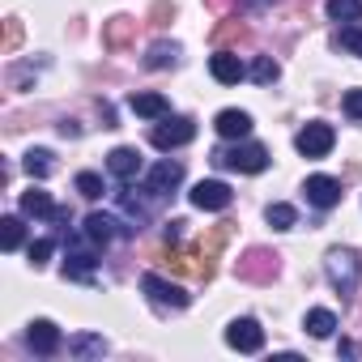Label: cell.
Returning <instances> with one entry per match:
<instances>
[{
	"mask_svg": "<svg viewBox=\"0 0 362 362\" xmlns=\"http://www.w3.org/2000/svg\"><path fill=\"white\" fill-rule=\"evenodd\" d=\"M277 273H281V256L269 252V247H247V252L235 260V277H239V281L264 286V281H273Z\"/></svg>",
	"mask_w": 362,
	"mask_h": 362,
	"instance_id": "cell-1",
	"label": "cell"
},
{
	"mask_svg": "<svg viewBox=\"0 0 362 362\" xmlns=\"http://www.w3.org/2000/svg\"><path fill=\"white\" fill-rule=\"evenodd\" d=\"M324 273H328V281H332V290L349 298V294L358 290V277H362V264H358V256H354L349 247H332V252L324 256Z\"/></svg>",
	"mask_w": 362,
	"mask_h": 362,
	"instance_id": "cell-2",
	"label": "cell"
},
{
	"mask_svg": "<svg viewBox=\"0 0 362 362\" xmlns=\"http://www.w3.org/2000/svg\"><path fill=\"white\" fill-rule=\"evenodd\" d=\"M214 162H218V166H226V170L260 175V170L269 166V149H264V145H256V141H247V145H230V149H218V153H214Z\"/></svg>",
	"mask_w": 362,
	"mask_h": 362,
	"instance_id": "cell-3",
	"label": "cell"
},
{
	"mask_svg": "<svg viewBox=\"0 0 362 362\" xmlns=\"http://www.w3.org/2000/svg\"><path fill=\"white\" fill-rule=\"evenodd\" d=\"M94 247H98V243H94L86 230L73 235V239L64 243V277H73V281H90V277H94V264H98V260H94Z\"/></svg>",
	"mask_w": 362,
	"mask_h": 362,
	"instance_id": "cell-4",
	"label": "cell"
},
{
	"mask_svg": "<svg viewBox=\"0 0 362 362\" xmlns=\"http://www.w3.org/2000/svg\"><path fill=\"white\" fill-rule=\"evenodd\" d=\"M192 136H197V124L188 115H162L153 124V132H149L153 149H179V145H188Z\"/></svg>",
	"mask_w": 362,
	"mask_h": 362,
	"instance_id": "cell-5",
	"label": "cell"
},
{
	"mask_svg": "<svg viewBox=\"0 0 362 362\" xmlns=\"http://www.w3.org/2000/svg\"><path fill=\"white\" fill-rule=\"evenodd\" d=\"M141 290H145L158 307H175V311H184V307L192 303V294H188L184 286H175V281H166V277H158V273H145V277H141Z\"/></svg>",
	"mask_w": 362,
	"mask_h": 362,
	"instance_id": "cell-6",
	"label": "cell"
},
{
	"mask_svg": "<svg viewBox=\"0 0 362 362\" xmlns=\"http://www.w3.org/2000/svg\"><path fill=\"white\" fill-rule=\"evenodd\" d=\"M332 145H337V132H332V124H320V119H311V124L294 136V149H298L303 158H324Z\"/></svg>",
	"mask_w": 362,
	"mask_h": 362,
	"instance_id": "cell-7",
	"label": "cell"
},
{
	"mask_svg": "<svg viewBox=\"0 0 362 362\" xmlns=\"http://www.w3.org/2000/svg\"><path fill=\"white\" fill-rule=\"evenodd\" d=\"M226 345L239 349V354H260V349H264V328H260V320H252V315L230 320V328H226Z\"/></svg>",
	"mask_w": 362,
	"mask_h": 362,
	"instance_id": "cell-8",
	"label": "cell"
},
{
	"mask_svg": "<svg viewBox=\"0 0 362 362\" xmlns=\"http://www.w3.org/2000/svg\"><path fill=\"white\" fill-rule=\"evenodd\" d=\"M188 197H192V205L205 209V214H222V209H230V201H235L230 184H222V179H201Z\"/></svg>",
	"mask_w": 362,
	"mask_h": 362,
	"instance_id": "cell-9",
	"label": "cell"
},
{
	"mask_svg": "<svg viewBox=\"0 0 362 362\" xmlns=\"http://www.w3.org/2000/svg\"><path fill=\"white\" fill-rule=\"evenodd\" d=\"M179 179H184V162H158L149 175H145V192L149 197H170L175 188H179Z\"/></svg>",
	"mask_w": 362,
	"mask_h": 362,
	"instance_id": "cell-10",
	"label": "cell"
},
{
	"mask_svg": "<svg viewBox=\"0 0 362 362\" xmlns=\"http://www.w3.org/2000/svg\"><path fill=\"white\" fill-rule=\"evenodd\" d=\"M303 192H307V201L315 205V209H332V205H341V184L332 175H311L307 184H303Z\"/></svg>",
	"mask_w": 362,
	"mask_h": 362,
	"instance_id": "cell-11",
	"label": "cell"
},
{
	"mask_svg": "<svg viewBox=\"0 0 362 362\" xmlns=\"http://www.w3.org/2000/svg\"><path fill=\"white\" fill-rule=\"evenodd\" d=\"M26 345H30L39 358H52V354L60 349V328H56L52 320H30V328H26Z\"/></svg>",
	"mask_w": 362,
	"mask_h": 362,
	"instance_id": "cell-12",
	"label": "cell"
},
{
	"mask_svg": "<svg viewBox=\"0 0 362 362\" xmlns=\"http://www.w3.org/2000/svg\"><path fill=\"white\" fill-rule=\"evenodd\" d=\"M81 230H86V235H90V239H94L98 247H107V243H111L115 235H132L136 226H119V222H115L111 214H90V218L81 222Z\"/></svg>",
	"mask_w": 362,
	"mask_h": 362,
	"instance_id": "cell-13",
	"label": "cell"
},
{
	"mask_svg": "<svg viewBox=\"0 0 362 362\" xmlns=\"http://www.w3.org/2000/svg\"><path fill=\"white\" fill-rule=\"evenodd\" d=\"M209 73H214V81H222V86H239V81L247 77V64H243L235 52H218V56L209 60Z\"/></svg>",
	"mask_w": 362,
	"mask_h": 362,
	"instance_id": "cell-14",
	"label": "cell"
},
{
	"mask_svg": "<svg viewBox=\"0 0 362 362\" xmlns=\"http://www.w3.org/2000/svg\"><path fill=\"white\" fill-rule=\"evenodd\" d=\"M107 170L115 175V179H136L141 175V153L132 149V145H119V149H111V158H107Z\"/></svg>",
	"mask_w": 362,
	"mask_h": 362,
	"instance_id": "cell-15",
	"label": "cell"
},
{
	"mask_svg": "<svg viewBox=\"0 0 362 362\" xmlns=\"http://www.w3.org/2000/svg\"><path fill=\"white\" fill-rule=\"evenodd\" d=\"M214 128H218L226 141H243V136L252 132V115H247V111H235V107H226V111H218Z\"/></svg>",
	"mask_w": 362,
	"mask_h": 362,
	"instance_id": "cell-16",
	"label": "cell"
},
{
	"mask_svg": "<svg viewBox=\"0 0 362 362\" xmlns=\"http://www.w3.org/2000/svg\"><path fill=\"white\" fill-rule=\"evenodd\" d=\"M132 35H136V22H132V18H111L107 30H103V43H107L111 52H124V47L132 43Z\"/></svg>",
	"mask_w": 362,
	"mask_h": 362,
	"instance_id": "cell-17",
	"label": "cell"
},
{
	"mask_svg": "<svg viewBox=\"0 0 362 362\" xmlns=\"http://www.w3.org/2000/svg\"><path fill=\"white\" fill-rule=\"evenodd\" d=\"M128 107H132L136 115H145V119H162V115H170V103H166L162 94H153V90H149V94H132Z\"/></svg>",
	"mask_w": 362,
	"mask_h": 362,
	"instance_id": "cell-18",
	"label": "cell"
},
{
	"mask_svg": "<svg viewBox=\"0 0 362 362\" xmlns=\"http://www.w3.org/2000/svg\"><path fill=\"white\" fill-rule=\"evenodd\" d=\"M175 64H179V43H166L162 39V43H153L145 52V69H153V73L158 69H175Z\"/></svg>",
	"mask_w": 362,
	"mask_h": 362,
	"instance_id": "cell-19",
	"label": "cell"
},
{
	"mask_svg": "<svg viewBox=\"0 0 362 362\" xmlns=\"http://www.w3.org/2000/svg\"><path fill=\"white\" fill-rule=\"evenodd\" d=\"M22 214L26 218H56V205L43 188H30V192H22Z\"/></svg>",
	"mask_w": 362,
	"mask_h": 362,
	"instance_id": "cell-20",
	"label": "cell"
},
{
	"mask_svg": "<svg viewBox=\"0 0 362 362\" xmlns=\"http://www.w3.org/2000/svg\"><path fill=\"white\" fill-rule=\"evenodd\" d=\"M69 354H73V358H103V354H107V341L94 337V332H81V337L69 341Z\"/></svg>",
	"mask_w": 362,
	"mask_h": 362,
	"instance_id": "cell-21",
	"label": "cell"
},
{
	"mask_svg": "<svg viewBox=\"0 0 362 362\" xmlns=\"http://www.w3.org/2000/svg\"><path fill=\"white\" fill-rule=\"evenodd\" d=\"M328 18L332 22H345V26H354V22H362V0H328Z\"/></svg>",
	"mask_w": 362,
	"mask_h": 362,
	"instance_id": "cell-22",
	"label": "cell"
},
{
	"mask_svg": "<svg viewBox=\"0 0 362 362\" xmlns=\"http://www.w3.org/2000/svg\"><path fill=\"white\" fill-rule=\"evenodd\" d=\"M247 77H252L256 86H273V81L281 77V64H277L273 56H256V60H252V69H247Z\"/></svg>",
	"mask_w": 362,
	"mask_h": 362,
	"instance_id": "cell-23",
	"label": "cell"
},
{
	"mask_svg": "<svg viewBox=\"0 0 362 362\" xmlns=\"http://www.w3.org/2000/svg\"><path fill=\"white\" fill-rule=\"evenodd\" d=\"M303 328L311 332V337H332V328H337V315L332 311H324V307H315V311H307V320H303Z\"/></svg>",
	"mask_w": 362,
	"mask_h": 362,
	"instance_id": "cell-24",
	"label": "cell"
},
{
	"mask_svg": "<svg viewBox=\"0 0 362 362\" xmlns=\"http://www.w3.org/2000/svg\"><path fill=\"white\" fill-rule=\"evenodd\" d=\"M22 239H26L22 218H0V247H5V252H18V247H22Z\"/></svg>",
	"mask_w": 362,
	"mask_h": 362,
	"instance_id": "cell-25",
	"label": "cell"
},
{
	"mask_svg": "<svg viewBox=\"0 0 362 362\" xmlns=\"http://www.w3.org/2000/svg\"><path fill=\"white\" fill-rule=\"evenodd\" d=\"M73 188L86 197V201H98L103 192H107V184H103V175H94V170H81L77 179H73Z\"/></svg>",
	"mask_w": 362,
	"mask_h": 362,
	"instance_id": "cell-26",
	"label": "cell"
},
{
	"mask_svg": "<svg viewBox=\"0 0 362 362\" xmlns=\"http://www.w3.org/2000/svg\"><path fill=\"white\" fill-rule=\"evenodd\" d=\"M264 218H269V226H273V230H294V222H298L294 205H281V201H277V205H269V209H264Z\"/></svg>",
	"mask_w": 362,
	"mask_h": 362,
	"instance_id": "cell-27",
	"label": "cell"
},
{
	"mask_svg": "<svg viewBox=\"0 0 362 362\" xmlns=\"http://www.w3.org/2000/svg\"><path fill=\"white\" fill-rule=\"evenodd\" d=\"M52 149H30L26 153V170H30V179H47L52 175Z\"/></svg>",
	"mask_w": 362,
	"mask_h": 362,
	"instance_id": "cell-28",
	"label": "cell"
},
{
	"mask_svg": "<svg viewBox=\"0 0 362 362\" xmlns=\"http://www.w3.org/2000/svg\"><path fill=\"white\" fill-rule=\"evenodd\" d=\"M119 205H124V214H128V218H136V222H145V218H149V205H145L141 197H132V188H124V192H119Z\"/></svg>",
	"mask_w": 362,
	"mask_h": 362,
	"instance_id": "cell-29",
	"label": "cell"
},
{
	"mask_svg": "<svg viewBox=\"0 0 362 362\" xmlns=\"http://www.w3.org/2000/svg\"><path fill=\"white\" fill-rule=\"evenodd\" d=\"M337 43L345 47V52H354V56H362V26L354 22V26H345L341 35H337Z\"/></svg>",
	"mask_w": 362,
	"mask_h": 362,
	"instance_id": "cell-30",
	"label": "cell"
},
{
	"mask_svg": "<svg viewBox=\"0 0 362 362\" xmlns=\"http://www.w3.org/2000/svg\"><path fill=\"white\" fill-rule=\"evenodd\" d=\"M52 247H56L52 239H35V243H30V264H35V269H43V264L52 260Z\"/></svg>",
	"mask_w": 362,
	"mask_h": 362,
	"instance_id": "cell-31",
	"label": "cell"
},
{
	"mask_svg": "<svg viewBox=\"0 0 362 362\" xmlns=\"http://www.w3.org/2000/svg\"><path fill=\"white\" fill-rule=\"evenodd\" d=\"M18 43H22V22H18V18H9V22H5V56H9V52H18Z\"/></svg>",
	"mask_w": 362,
	"mask_h": 362,
	"instance_id": "cell-32",
	"label": "cell"
},
{
	"mask_svg": "<svg viewBox=\"0 0 362 362\" xmlns=\"http://www.w3.org/2000/svg\"><path fill=\"white\" fill-rule=\"evenodd\" d=\"M341 107H345V115H349V119H362V90H349Z\"/></svg>",
	"mask_w": 362,
	"mask_h": 362,
	"instance_id": "cell-33",
	"label": "cell"
},
{
	"mask_svg": "<svg viewBox=\"0 0 362 362\" xmlns=\"http://www.w3.org/2000/svg\"><path fill=\"white\" fill-rule=\"evenodd\" d=\"M184 226H188V222H179V218H175V222H166V230H162L166 247H170V243H179V239H184Z\"/></svg>",
	"mask_w": 362,
	"mask_h": 362,
	"instance_id": "cell-34",
	"label": "cell"
},
{
	"mask_svg": "<svg viewBox=\"0 0 362 362\" xmlns=\"http://www.w3.org/2000/svg\"><path fill=\"white\" fill-rule=\"evenodd\" d=\"M166 18H175V5H153V26H162Z\"/></svg>",
	"mask_w": 362,
	"mask_h": 362,
	"instance_id": "cell-35",
	"label": "cell"
},
{
	"mask_svg": "<svg viewBox=\"0 0 362 362\" xmlns=\"http://www.w3.org/2000/svg\"><path fill=\"white\" fill-rule=\"evenodd\" d=\"M239 9H264V5H273V0H235Z\"/></svg>",
	"mask_w": 362,
	"mask_h": 362,
	"instance_id": "cell-36",
	"label": "cell"
},
{
	"mask_svg": "<svg viewBox=\"0 0 362 362\" xmlns=\"http://www.w3.org/2000/svg\"><path fill=\"white\" fill-rule=\"evenodd\" d=\"M337 354H341V358H358V345H349V341H341V345H337Z\"/></svg>",
	"mask_w": 362,
	"mask_h": 362,
	"instance_id": "cell-37",
	"label": "cell"
}]
</instances>
